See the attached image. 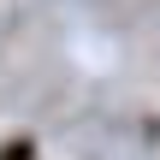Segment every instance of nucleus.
Here are the masks:
<instances>
[{
  "label": "nucleus",
  "instance_id": "f257e3e1",
  "mask_svg": "<svg viewBox=\"0 0 160 160\" xmlns=\"http://www.w3.org/2000/svg\"><path fill=\"white\" fill-rule=\"evenodd\" d=\"M0 160H36L30 137H12V142H0Z\"/></svg>",
  "mask_w": 160,
  "mask_h": 160
}]
</instances>
